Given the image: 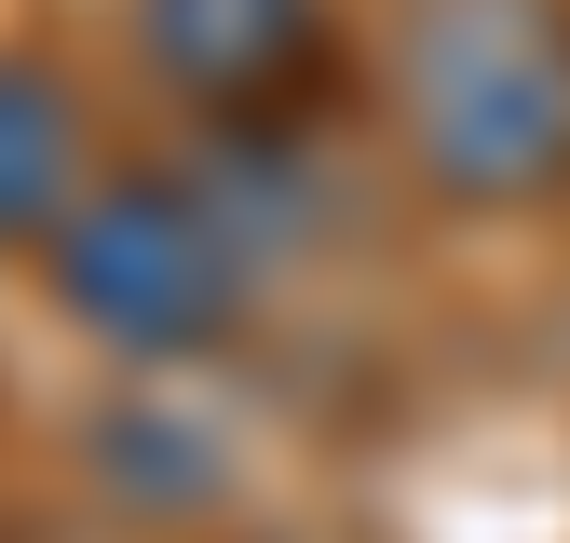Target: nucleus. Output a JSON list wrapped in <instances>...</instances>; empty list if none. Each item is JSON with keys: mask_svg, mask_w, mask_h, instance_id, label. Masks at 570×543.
<instances>
[{"mask_svg": "<svg viewBox=\"0 0 570 543\" xmlns=\"http://www.w3.org/2000/svg\"><path fill=\"white\" fill-rule=\"evenodd\" d=\"M394 96L449 204L570 190V0H407Z\"/></svg>", "mask_w": 570, "mask_h": 543, "instance_id": "obj_1", "label": "nucleus"}, {"mask_svg": "<svg viewBox=\"0 0 570 543\" xmlns=\"http://www.w3.org/2000/svg\"><path fill=\"white\" fill-rule=\"evenodd\" d=\"M55 299L82 313L109 354L177 367V354H204V339L245 313V245H232V218L204 190L109 177V190L68 204V231H55Z\"/></svg>", "mask_w": 570, "mask_h": 543, "instance_id": "obj_2", "label": "nucleus"}, {"mask_svg": "<svg viewBox=\"0 0 570 543\" xmlns=\"http://www.w3.org/2000/svg\"><path fill=\"white\" fill-rule=\"evenodd\" d=\"M68 204H82V109L0 55V245L68 231Z\"/></svg>", "mask_w": 570, "mask_h": 543, "instance_id": "obj_4", "label": "nucleus"}, {"mask_svg": "<svg viewBox=\"0 0 570 543\" xmlns=\"http://www.w3.org/2000/svg\"><path fill=\"white\" fill-rule=\"evenodd\" d=\"M164 82L218 122H285L326 96V0H136Z\"/></svg>", "mask_w": 570, "mask_h": 543, "instance_id": "obj_3", "label": "nucleus"}]
</instances>
